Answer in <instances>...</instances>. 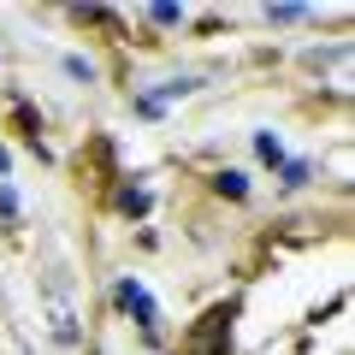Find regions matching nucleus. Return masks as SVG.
I'll use <instances>...</instances> for the list:
<instances>
[{"label": "nucleus", "mask_w": 355, "mask_h": 355, "mask_svg": "<svg viewBox=\"0 0 355 355\" xmlns=\"http://www.w3.org/2000/svg\"><path fill=\"white\" fill-rule=\"evenodd\" d=\"M65 71H71V77H83V83H89V77H95V65H89V60H77V53H65Z\"/></svg>", "instance_id": "nucleus-9"}, {"label": "nucleus", "mask_w": 355, "mask_h": 355, "mask_svg": "<svg viewBox=\"0 0 355 355\" xmlns=\"http://www.w3.org/2000/svg\"><path fill=\"white\" fill-rule=\"evenodd\" d=\"M308 184V160H284V190H302Z\"/></svg>", "instance_id": "nucleus-7"}, {"label": "nucleus", "mask_w": 355, "mask_h": 355, "mask_svg": "<svg viewBox=\"0 0 355 355\" xmlns=\"http://www.w3.org/2000/svg\"><path fill=\"white\" fill-rule=\"evenodd\" d=\"M196 89H202V77H172V83L154 95V101H178V95H196Z\"/></svg>", "instance_id": "nucleus-5"}, {"label": "nucleus", "mask_w": 355, "mask_h": 355, "mask_svg": "<svg viewBox=\"0 0 355 355\" xmlns=\"http://www.w3.org/2000/svg\"><path fill=\"white\" fill-rule=\"evenodd\" d=\"M266 18L272 24H296V18H308V6H266Z\"/></svg>", "instance_id": "nucleus-8"}, {"label": "nucleus", "mask_w": 355, "mask_h": 355, "mask_svg": "<svg viewBox=\"0 0 355 355\" xmlns=\"http://www.w3.org/2000/svg\"><path fill=\"white\" fill-rule=\"evenodd\" d=\"M42 308H48V331H53V338H60V343H77V302H71V284H65L60 266L42 279Z\"/></svg>", "instance_id": "nucleus-1"}, {"label": "nucleus", "mask_w": 355, "mask_h": 355, "mask_svg": "<svg viewBox=\"0 0 355 355\" xmlns=\"http://www.w3.org/2000/svg\"><path fill=\"white\" fill-rule=\"evenodd\" d=\"M254 154H261L266 166H284V142L272 137V130H254Z\"/></svg>", "instance_id": "nucleus-3"}, {"label": "nucleus", "mask_w": 355, "mask_h": 355, "mask_svg": "<svg viewBox=\"0 0 355 355\" xmlns=\"http://www.w3.org/2000/svg\"><path fill=\"white\" fill-rule=\"evenodd\" d=\"M125 214H148V196H142V190H125Z\"/></svg>", "instance_id": "nucleus-10"}, {"label": "nucleus", "mask_w": 355, "mask_h": 355, "mask_svg": "<svg viewBox=\"0 0 355 355\" xmlns=\"http://www.w3.org/2000/svg\"><path fill=\"white\" fill-rule=\"evenodd\" d=\"M113 302H119V308H125V314H130V320H137V326H142V331H148V338H154V331H160V308H154V296H148V291H142V284H137V279H119V284H113Z\"/></svg>", "instance_id": "nucleus-2"}, {"label": "nucleus", "mask_w": 355, "mask_h": 355, "mask_svg": "<svg viewBox=\"0 0 355 355\" xmlns=\"http://www.w3.org/2000/svg\"><path fill=\"white\" fill-rule=\"evenodd\" d=\"M6 166H12V154H6V148H0V178H6Z\"/></svg>", "instance_id": "nucleus-12"}, {"label": "nucleus", "mask_w": 355, "mask_h": 355, "mask_svg": "<svg viewBox=\"0 0 355 355\" xmlns=\"http://www.w3.org/2000/svg\"><path fill=\"white\" fill-rule=\"evenodd\" d=\"M0 214H6V219H18V196L6 190V184H0Z\"/></svg>", "instance_id": "nucleus-11"}, {"label": "nucleus", "mask_w": 355, "mask_h": 355, "mask_svg": "<svg viewBox=\"0 0 355 355\" xmlns=\"http://www.w3.org/2000/svg\"><path fill=\"white\" fill-rule=\"evenodd\" d=\"M148 18L160 30H172V24H184V6H172V0H160V6H148Z\"/></svg>", "instance_id": "nucleus-6"}, {"label": "nucleus", "mask_w": 355, "mask_h": 355, "mask_svg": "<svg viewBox=\"0 0 355 355\" xmlns=\"http://www.w3.org/2000/svg\"><path fill=\"white\" fill-rule=\"evenodd\" d=\"M214 190L231 196V202H243V196H249V184H243V172H219V178H214Z\"/></svg>", "instance_id": "nucleus-4"}]
</instances>
